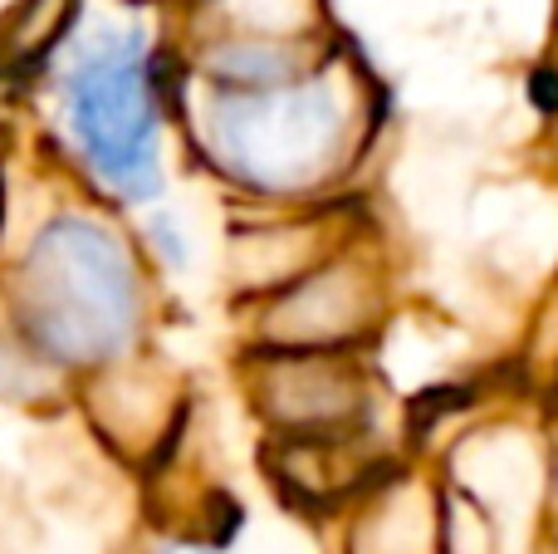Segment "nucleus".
<instances>
[{
  "mask_svg": "<svg viewBox=\"0 0 558 554\" xmlns=\"http://www.w3.org/2000/svg\"><path fill=\"white\" fill-rule=\"evenodd\" d=\"M64 118L78 153L113 192L153 196L162 186V113L147 69L143 29H118L88 45L64 79Z\"/></svg>",
  "mask_w": 558,
  "mask_h": 554,
  "instance_id": "3",
  "label": "nucleus"
},
{
  "mask_svg": "<svg viewBox=\"0 0 558 554\" xmlns=\"http://www.w3.org/2000/svg\"><path fill=\"white\" fill-rule=\"evenodd\" d=\"M69 20V0H25L20 5V20L10 25V59H35L39 49H49V39L64 29Z\"/></svg>",
  "mask_w": 558,
  "mask_h": 554,
  "instance_id": "6",
  "label": "nucleus"
},
{
  "mask_svg": "<svg viewBox=\"0 0 558 554\" xmlns=\"http://www.w3.org/2000/svg\"><path fill=\"white\" fill-rule=\"evenodd\" d=\"M206 147L235 177L270 196L328 182L353 143V98L333 74H294L275 84H211Z\"/></svg>",
  "mask_w": 558,
  "mask_h": 554,
  "instance_id": "1",
  "label": "nucleus"
},
{
  "mask_svg": "<svg viewBox=\"0 0 558 554\" xmlns=\"http://www.w3.org/2000/svg\"><path fill=\"white\" fill-rule=\"evenodd\" d=\"M367 314V280L348 265H324L299 290H289L270 314V329L284 349H328L348 339Z\"/></svg>",
  "mask_w": 558,
  "mask_h": 554,
  "instance_id": "5",
  "label": "nucleus"
},
{
  "mask_svg": "<svg viewBox=\"0 0 558 554\" xmlns=\"http://www.w3.org/2000/svg\"><path fill=\"white\" fill-rule=\"evenodd\" d=\"M260 402L294 442H338L363 408V383L343 353L284 349L260 369Z\"/></svg>",
  "mask_w": 558,
  "mask_h": 554,
  "instance_id": "4",
  "label": "nucleus"
},
{
  "mask_svg": "<svg viewBox=\"0 0 558 554\" xmlns=\"http://www.w3.org/2000/svg\"><path fill=\"white\" fill-rule=\"evenodd\" d=\"M20 314L49 359H113L137 324V280L118 236L84 216L54 221L25 255Z\"/></svg>",
  "mask_w": 558,
  "mask_h": 554,
  "instance_id": "2",
  "label": "nucleus"
}]
</instances>
